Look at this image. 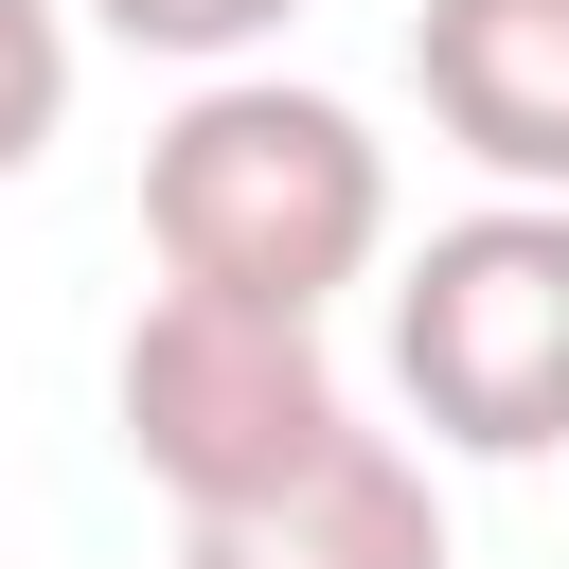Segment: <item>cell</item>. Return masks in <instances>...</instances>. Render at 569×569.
I'll return each mask as SVG.
<instances>
[{
	"label": "cell",
	"instance_id": "6da1fadb",
	"mask_svg": "<svg viewBox=\"0 0 569 569\" xmlns=\"http://www.w3.org/2000/svg\"><path fill=\"white\" fill-rule=\"evenodd\" d=\"M142 249L160 284H231V302H338L391 267V142L338 89L284 71H196L178 124L142 142Z\"/></svg>",
	"mask_w": 569,
	"mask_h": 569
},
{
	"label": "cell",
	"instance_id": "7a4b0ae2",
	"mask_svg": "<svg viewBox=\"0 0 569 569\" xmlns=\"http://www.w3.org/2000/svg\"><path fill=\"white\" fill-rule=\"evenodd\" d=\"M107 409H124V462H142L178 516L302 480V462L356 427L320 320H302V302H231V284H142V320H124V356H107Z\"/></svg>",
	"mask_w": 569,
	"mask_h": 569
},
{
	"label": "cell",
	"instance_id": "3957f363",
	"mask_svg": "<svg viewBox=\"0 0 569 569\" xmlns=\"http://www.w3.org/2000/svg\"><path fill=\"white\" fill-rule=\"evenodd\" d=\"M391 391L462 462L569 445V196H480L391 267Z\"/></svg>",
	"mask_w": 569,
	"mask_h": 569
},
{
	"label": "cell",
	"instance_id": "277c9868",
	"mask_svg": "<svg viewBox=\"0 0 569 569\" xmlns=\"http://www.w3.org/2000/svg\"><path fill=\"white\" fill-rule=\"evenodd\" d=\"M178 569H445V480L391 427H338L302 480L178 516Z\"/></svg>",
	"mask_w": 569,
	"mask_h": 569
},
{
	"label": "cell",
	"instance_id": "5b68a950",
	"mask_svg": "<svg viewBox=\"0 0 569 569\" xmlns=\"http://www.w3.org/2000/svg\"><path fill=\"white\" fill-rule=\"evenodd\" d=\"M409 89L498 196H569V0H427Z\"/></svg>",
	"mask_w": 569,
	"mask_h": 569
},
{
	"label": "cell",
	"instance_id": "8992f818",
	"mask_svg": "<svg viewBox=\"0 0 569 569\" xmlns=\"http://www.w3.org/2000/svg\"><path fill=\"white\" fill-rule=\"evenodd\" d=\"M71 124V0H0V178H36Z\"/></svg>",
	"mask_w": 569,
	"mask_h": 569
},
{
	"label": "cell",
	"instance_id": "52a82bcc",
	"mask_svg": "<svg viewBox=\"0 0 569 569\" xmlns=\"http://www.w3.org/2000/svg\"><path fill=\"white\" fill-rule=\"evenodd\" d=\"M89 36H124V53H178V71H249L302 0H71Z\"/></svg>",
	"mask_w": 569,
	"mask_h": 569
}]
</instances>
